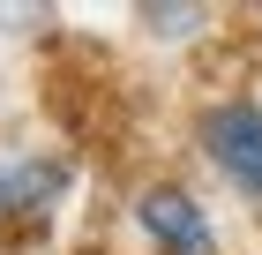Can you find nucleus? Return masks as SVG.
<instances>
[{
	"label": "nucleus",
	"mask_w": 262,
	"mask_h": 255,
	"mask_svg": "<svg viewBox=\"0 0 262 255\" xmlns=\"http://www.w3.org/2000/svg\"><path fill=\"white\" fill-rule=\"evenodd\" d=\"M75 188V165L45 143H0V240H30Z\"/></svg>",
	"instance_id": "1"
},
{
	"label": "nucleus",
	"mask_w": 262,
	"mask_h": 255,
	"mask_svg": "<svg viewBox=\"0 0 262 255\" xmlns=\"http://www.w3.org/2000/svg\"><path fill=\"white\" fill-rule=\"evenodd\" d=\"M195 135H202V158L225 173V188H240L262 210V105L255 98H217V105H202Z\"/></svg>",
	"instance_id": "2"
},
{
	"label": "nucleus",
	"mask_w": 262,
	"mask_h": 255,
	"mask_svg": "<svg viewBox=\"0 0 262 255\" xmlns=\"http://www.w3.org/2000/svg\"><path fill=\"white\" fill-rule=\"evenodd\" d=\"M135 233L150 240L158 255H217L210 210H202L187 188H172V180H150V188L135 195Z\"/></svg>",
	"instance_id": "3"
},
{
	"label": "nucleus",
	"mask_w": 262,
	"mask_h": 255,
	"mask_svg": "<svg viewBox=\"0 0 262 255\" xmlns=\"http://www.w3.org/2000/svg\"><path fill=\"white\" fill-rule=\"evenodd\" d=\"M135 23L158 38H195V30H210V8H135Z\"/></svg>",
	"instance_id": "4"
}]
</instances>
